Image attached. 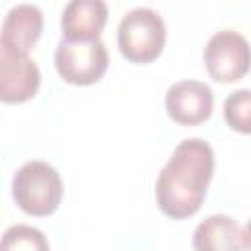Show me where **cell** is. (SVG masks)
Instances as JSON below:
<instances>
[{
    "instance_id": "1",
    "label": "cell",
    "mask_w": 251,
    "mask_h": 251,
    "mask_svg": "<svg viewBox=\"0 0 251 251\" xmlns=\"http://www.w3.org/2000/svg\"><path fill=\"white\" fill-rule=\"evenodd\" d=\"M214 175V151L200 137L182 139L155 182V200L159 210L173 220L194 216L206 198Z\"/></svg>"
},
{
    "instance_id": "2",
    "label": "cell",
    "mask_w": 251,
    "mask_h": 251,
    "mask_svg": "<svg viewBox=\"0 0 251 251\" xmlns=\"http://www.w3.org/2000/svg\"><path fill=\"white\" fill-rule=\"evenodd\" d=\"M12 196L22 212L43 218L59 208L63 198V180L57 169L49 163L27 161L12 178Z\"/></svg>"
},
{
    "instance_id": "3",
    "label": "cell",
    "mask_w": 251,
    "mask_h": 251,
    "mask_svg": "<svg viewBox=\"0 0 251 251\" xmlns=\"http://www.w3.org/2000/svg\"><path fill=\"white\" fill-rule=\"evenodd\" d=\"M167 27L163 18L151 8L129 10L118 25L120 53L135 65L153 63L165 49Z\"/></svg>"
},
{
    "instance_id": "4",
    "label": "cell",
    "mask_w": 251,
    "mask_h": 251,
    "mask_svg": "<svg viewBox=\"0 0 251 251\" xmlns=\"http://www.w3.org/2000/svg\"><path fill=\"white\" fill-rule=\"evenodd\" d=\"M108 51L100 37L90 41L61 39L55 49V69L59 76L76 86L98 82L108 69Z\"/></svg>"
},
{
    "instance_id": "5",
    "label": "cell",
    "mask_w": 251,
    "mask_h": 251,
    "mask_svg": "<svg viewBox=\"0 0 251 251\" xmlns=\"http://www.w3.org/2000/svg\"><path fill=\"white\" fill-rule=\"evenodd\" d=\"M204 65L216 82L241 80L251 69V45L235 29L214 33L204 47Z\"/></svg>"
},
{
    "instance_id": "6",
    "label": "cell",
    "mask_w": 251,
    "mask_h": 251,
    "mask_svg": "<svg viewBox=\"0 0 251 251\" xmlns=\"http://www.w3.org/2000/svg\"><path fill=\"white\" fill-rule=\"evenodd\" d=\"M41 84V73L33 59L0 45V98L6 104H22L33 98Z\"/></svg>"
},
{
    "instance_id": "7",
    "label": "cell",
    "mask_w": 251,
    "mask_h": 251,
    "mask_svg": "<svg viewBox=\"0 0 251 251\" xmlns=\"http://www.w3.org/2000/svg\"><path fill=\"white\" fill-rule=\"evenodd\" d=\"M165 108L173 122L180 126H198L212 116L214 92L206 82L180 80L169 86Z\"/></svg>"
},
{
    "instance_id": "8",
    "label": "cell",
    "mask_w": 251,
    "mask_h": 251,
    "mask_svg": "<svg viewBox=\"0 0 251 251\" xmlns=\"http://www.w3.org/2000/svg\"><path fill=\"white\" fill-rule=\"evenodd\" d=\"M108 22V6L104 0H69L63 8L61 29L65 39L90 41L100 37Z\"/></svg>"
},
{
    "instance_id": "9",
    "label": "cell",
    "mask_w": 251,
    "mask_h": 251,
    "mask_svg": "<svg viewBox=\"0 0 251 251\" xmlns=\"http://www.w3.org/2000/svg\"><path fill=\"white\" fill-rule=\"evenodd\" d=\"M43 31V12L33 4H18L8 10L2 22L0 45L16 53H29Z\"/></svg>"
},
{
    "instance_id": "10",
    "label": "cell",
    "mask_w": 251,
    "mask_h": 251,
    "mask_svg": "<svg viewBox=\"0 0 251 251\" xmlns=\"http://www.w3.org/2000/svg\"><path fill=\"white\" fill-rule=\"evenodd\" d=\"M192 247L198 251H235L243 249V229L226 214L208 216L194 229Z\"/></svg>"
},
{
    "instance_id": "11",
    "label": "cell",
    "mask_w": 251,
    "mask_h": 251,
    "mask_svg": "<svg viewBox=\"0 0 251 251\" xmlns=\"http://www.w3.org/2000/svg\"><path fill=\"white\" fill-rule=\"evenodd\" d=\"M224 118L231 129L239 133H251V90L249 88L235 90L226 98Z\"/></svg>"
},
{
    "instance_id": "12",
    "label": "cell",
    "mask_w": 251,
    "mask_h": 251,
    "mask_svg": "<svg viewBox=\"0 0 251 251\" xmlns=\"http://www.w3.org/2000/svg\"><path fill=\"white\" fill-rule=\"evenodd\" d=\"M2 249H49V241L37 227L16 224L4 231Z\"/></svg>"
},
{
    "instance_id": "13",
    "label": "cell",
    "mask_w": 251,
    "mask_h": 251,
    "mask_svg": "<svg viewBox=\"0 0 251 251\" xmlns=\"http://www.w3.org/2000/svg\"><path fill=\"white\" fill-rule=\"evenodd\" d=\"M243 249H251V220L243 227Z\"/></svg>"
}]
</instances>
